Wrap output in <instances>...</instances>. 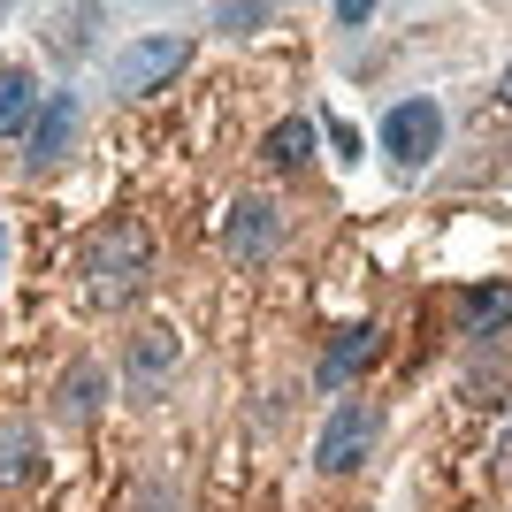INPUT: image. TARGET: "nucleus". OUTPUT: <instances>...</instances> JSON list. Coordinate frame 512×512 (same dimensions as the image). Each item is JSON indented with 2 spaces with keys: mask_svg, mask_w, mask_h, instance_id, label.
Listing matches in <instances>:
<instances>
[{
  "mask_svg": "<svg viewBox=\"0 0 512 512\" xmlns=\"http://www.w3.org/2000/svg\"><path fill=\"white\" fill-rule=\"evenodd\" d=\"M153 276V237L146 222H130V214H115V222H100V230L85 237V283L100 306H123L138 299Z\"/></svg>",
  "mask_w": 512,
  "mask_h": 512,
  "instance_id": "nucleus-1",
  "label": "nucleus"
},
{
  "mask_svg": "<svg viewBox=\"0 0 512 512\" xmlns=\"http://www.w3.org/2000/svg\"><path fill=\"white\" fill-rule=\"evenodd\" d=\"M375 436H383L375 398H344V406L321 421V436H314V467H321V474H352L367 451H375Z\"/></svg>",
  "mask_w": 512,
  "mask_h": 512,
  "instance_id": "nucleus-2",
  "label": "nucleus"
},
{
  "mask_svg": "<svg viewBox=\"0 0 512 512\" xmlns=\"http://www.w3.org/2000/svg\"><path fill=\"white\" fill-rule=\"evenodd\" d=\"M184 62H192V39H184V31H153V39H130L123 54L107 62V85L115 92H153V85H169Z\"/></svg>",
  "mask_w": 512,
  "mask_h": 512,
  "instance_id": "nucleus-3",
  "label": "nucleus"
},
{
  "mask_svg": "<svg viewBox=\"0 0 512 512\" xmlns=\"http://www.w3.org/2000/svg\"><path fill=\"white\" fill-rule=\"evenodd\" d=\"M436 146H444V107L436 100H398L383 115V153L398 161V169H428Z\"/></svg>",
  "mask_w": 512,
  "mask_h": 512,
  "instance_id": "nucleus-4",
  "label": "nucleus"
},
{
  "mask_svg": "<svg viewBox=\"0 0 512 512\" xmlns=\"http://www.w3.org/2000/svg\"><path fill=\"white\" fill-rule=\"evenodd\" d=\"M176 360H184V337H176V329H138L130 352H123V390L130 398H161Z\"/></svg>",
  "mask_w": 512,
  "mask_h": 512,
  "instance_id": "nucleus-5",
  "label": "nucleus"
},
{
  "mask_svg": "<svg viewBox=\"0 0 512 512\" xmlns=\"http://www.w3.org/2000/svg\"><path fill=\"white\" fill-rule=\"evenodd\" d=\"M77 92H46L39 100V123L23 130V161L31 169H54V161H69V146H77Z\"/></svg>",
  "mask_w": 512,
  "mask_h": 512,
  "instance_id": "nucleus-6",
  "label": "nucleus"
},
{
  "mask_svg": "<svg viewBox=\"0 0 512 512\" xmlns=\"http://www.w3.org/2000/svg\"><path fill=\"white\" fill-rule=\"evenodd\" d=\"M222 245H230V260H268L283 245V214H276V199H260V192H245L230 207V222H222Z\"/></svg>",
  "mask_w": 512,
  "mask_h": 512,
  "instance_id": "nucleus-7",
  "label": "nucleus"
},
{
  "mask_svg": "<svg viewBox=\"0 0 512 512\" xmlns=\"http://www.w3.org/2000/svg\"><path fill=\"white\" fill-rule=\"evenodd\" d=\"M375 360H383V329H375V321H352V329H337V344L321 352L314 383H321V390H352Z\"/></svg>",
  "mask_w": 512,
  "mask_h": 512,
  "instance_id": "nucleus-8",
  "label": "nucleus"
},
{
  "mask_svg": "<svg viewBox=\"0 0 512 512\" xmlns=\"http://www.w3.org/2000/svg\"><path fill=\"white\" fill-rule=\"evenodd\" d=\"M314 146H321L314 115H283V123H268V138H260V161H268V169H306Z\"/></svg>",
  "mask_w": 512,
  "mask_h": 512,
  "instance_id": "nucleus-9",
  "label": "nucleus"
},
{
  "mask_svg": "<svg viewBox=\"0 0 512 512\" xmlns=\"http://www.w3.org/2000/svg\"><path fill=\"white\" fill-rule=\"evenodd\" d=\"M39 100L46 92H39V77H31L23 62L0 69V138H23V130L39 123Z\"/></svg>",
  "mask_w": 512,
  "mask_h": 512,
  "instance_id": "nucleus-10",
  "label": "nucleus"
},
{
  "mask_svg": "<svg viewBox=\"0 0 512 512\" xmlns=\"http://www.w3.org/2000/svg\"><path fill=\"white\" fill-rule=\"evenodd\" d=\"M459 321H467L474 337L512 329V283H474V291H459Z\"/></svg>",
  "mask_w": 512,
  "mask_h": 512,
  "instance_id": "nucleus-11",
  "label": "nucleus"
},
{
  "mask_svg": "<svg viewBox=\"0 0 512 512\" xmlns=\"http://www.w3.org/2000/svg\"><path fill=\"white\" fill-rule=\"evenodd\" d=\"M100 390H107V375L85 360L77 375H69V390H62V413H69V421H92V413H100Z\"/></svg>",
  "mask_w": 512,
  "mask_h": 512,
  "instance_id": "nucleus-12",
  "label": "nucleus"
},
{
  "mask_svg": "<svg viewBox=\"0 0 512 512\" xmlns=\"http://www.w3.org/2000/svg\"><path fill=\"white\" fill-rule=\"evenodd\" d=\"M31 451H39V436H31V428H8V436H0V482H23V474H31Z\"/></svg>",
  "mask_w": 512,
  "mask_h": 512,
  "instance_id": "nucleus-13",
  "label": "nucleus"
},
{
  "mask_svg": "<svg viewBox=\"0 0 512 512\" xmlns=\"http://www.w3.org/2000/svg\"><path fill=\"white\" fill-rule=\"evenodd\" d=\"M268 16H276V8H260V0H253V8H214V23H222V31H260Z\"/></svg>",
  "mask_w": 512,
  "mask_h": 512,
  "instance_id": "nucleus-14",
  "label": "nucleus"
},
{
  "mask_svg": "<svg viewBox=\"0 0 512 512\" xmlns=\"http://www.w3.org/2000/svg\"><path fill=\"white\" fill-rule=\"evenodd\" d=\"M497 100H505V107H512V62H505V77H497Z\"/></svg>",
  "mask_w": 512,
  "mask_h": 512,
  "instance_id": "nucleus-15",
  "label": "nucleus"
},
{
  "mask_svg": "<svg viewBox=\"0 0 512 512\" xmlns=\"http://www.w3.org/2000/svg\"><path fill=\"white\" fill-rule=\"evenodd\" d=\"M0 268H8V237H0Z\"/></svg>",
  "mask_w": 512,
  "mask_h": 512,
  "instance_id": "nucleus-16",
  "label": "nucleus"
}]
</instances>
